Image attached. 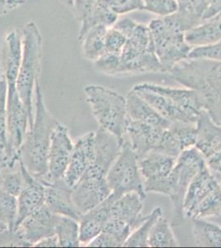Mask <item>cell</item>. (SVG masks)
Returning <instances> with one entry per match:
<instances>
[{"label":"cell","mask_w":221,"mask_h":248,"mask_svg":"<svg viewBox=\"0 0 221 248\" xmlns=\"http://www.w3.org/2000/svg\"><path fill=\"white\" fill-rule=\"evenodd\" d=\"M205 161L209 170L219 181L221 178V149L205 159Z\"/></svg>","instance_id":"7bdbcfd3"},{"label":"cell","mask_w":221,"mask_h":248,"mask_svg":"<svg viewBox=\"0 0 221 248\" xmlns=\"http://www.w3.org/2000/svg\"><path fill=\"white\" fill-rule=\"evenodd\" d=\"M7 99L8 85L4 77L0 78V150L4 152L7 147Z\"/></svg>","instance_id":"e575fe53"},{"label":"cell","mask_w":221,"mask_h":248,"mask_svg":"<svg viewBox=\"0 0 221 248\" xmlns=\"http://www.w3.org/2000/svg\"><path fill=\"white\" fill-rule=\"evenodd\" d=\"M196 127L195 147L206 159L221 149V126L213 121L204 110L199 116Z\"/></svg>","instance_id":"44dd1931"},{"label":"cell","mask_w":221,"mask_h":248,"mask_svg":"<svg viewBox=\"0 0 221 248\" xmlns=\"http://www.w3.org/2000/svg\"><path fill=\"white\" fill-rule=\"evenodd\" d=\"M206 161L196 147L184 150L177 158V162L170 176V194L168 197L174 206L172 226H180L184 221L183 201L188 186L196 174L203 169Z\"/></svg>","instance_id":"9c48e42d"},{"label":"cell","mask_w":221,"mask_h":248,"mask_svg":"<svg viewBox=\"0 0 221 248\" xmlns=\"http://www.w3.org/2000/svg\"><path fill=\"white\" fill-rule=\"evenodd\" d=\"M84 93L92 115L100 127L123 143L128 119L126 97L113 90L97 85H87L84 88Z\"/></svg>","instance_id":"277c9868"},{"label":"cell","mask_w":221,"mask_h":248,"mask_svg":"<svg viewBox=\"0 0 221 248\" xmlns=\"http://www.w3.org/2000/svg\"><path fill=\"white\" fill-rule=\"evenodd\" d=\"M185 40L193 48L204 47L221 42V16L202 22L185 32Z\"/></svg>","instance_id":"d4e9b609"},{"label":"cell","mask_w":221,"mask_h":248,"mask_svg":"<svg viewBox=\"0 0 221 248\" xmlns=\"http://www.w3.org/2000/svg\"><path fill=\"white\" fill-rule=\"evenodd\" d=\"M221 215V184L202 200L191 213L190 219H208Z\"/></svg>","instance_id":"f546056e"},{"label":"cell","mask_w":221,"mask_h":248,"mask_svg":"<svg viewBox=\"0 0 221 248\" xmlns=\"http://www.w3.org/2000/svg\"><path fill=\"white\" fill-rule=\"evenodd\" d=\"M110 195L111 189L106 178L102 179L83 175L71 189L74 203L82 215L101 204Z\"/></svg>","instance_id":"5bb4252c"},{"label":"cell","mask_w":221,"mask_h":248,"mask_svg":"<svg viewBox=\"0 0 221 248\" xmlns=\"http://www.w3.org/2000/svg\"><path fill=\"white\" fill-rule=\"evenodd\" d=\"M95 158V131L78 137L74 142L70 163L63 180L70 188H73L84 173L91 167Z\"/></svg>","instance_id":"4fadbf2b"},{"label":"cell","mask_w":221,"mask_h":248,"mask_svg":"<svg viewBox=\"0 0 221 248\" xmlns=\"http://www.w3.org/2000/svg\"><path fill=\"white\" fill-rule=\"evenodd\" d=\"M4 166L5 165H4V161H3V155H0V176H1V171H2Z\"/></svg>","instance_id":"7dc6e473"},{"label":"cell","mask_w":221,"mask_h":248,"mask_svg":"<svg viewBox=\"0 0 221 248\" xmlns=\"http://www.w3.org/2000/svg\"><path fill=\"white\" fill-rule=\"evenodd\" d=\"M118 16L143 10L142 0H104Z\"/></svg>","instance_id":"f35d334b"},{"label":"cell","mask_w":221,"mask_h":248,"mask_svg":"<svg viewBox=\"0 0 221 248\" xmlns=\"http://www.w3.org/2000/svg\"><path fill=\"white\" fill-rule=\"evenodd\" d=\"M108 29L106 26L96 25L78 38L82 45V52L86 59L94 62L106 53L105 39Z\"/></svg>","instance_id":"484cf974"},{"label":"cell","mask_w":221,"mask_h":248,"mask_svg":"<svg viewBox=\"0 0 221 248\" xmlns=\"http://www.w3.org/2000/svg\"><path fill=\"white\" fill-rule=\"evenodd\" d=\"M110 215L108 198L101 204L82 215L79 223L80 246L87 247L94 237L103 230L104 225Z\"/></svg>","instance_id":"7402d4cb"},{"label":"cell","mask_w":221,"mask_h":248,"mask_svg":"<svg viewBox=\"0 0 221 248\" xmlns=\"http://www.w3.org/2000/svg\"><path fill=\"white\" fill-rule=\"evenodd\" d=\"M59 122L48 111L40 81L35 88L33 123L28 127L22 146L20 160L30 174L42 181L48 171V153L51 136Z\"/></svg>","instance_id":"7a4b0ae2"},{"label":"cell","mask_w":221,"mask_h":248,"mask_svg":"<svg viewBox=\"0 0 221 248\" xmlns=\"http://www.w3.org/2000/svg\"><path fill=\"white\" fill-rule=\"evenodd\" d=\"M24 3H25V0H7L9 11L17 9V7L23 5Z\"/></svg>","instance_id":"f6af8a7d"},{"label":"cell","mask_w":221,"mask_h":248,"mask_svg":"<svg viewBox=\"0 0 221 248\" xmlns=\"http://www.w3.org/2000/svg\"><path fill=\"white\" fill-rule=\"evenodd\" d=\"M148 105L154 108L162 118L171 123L174 122H185V123H196L193 119L184 112L181 108L175 105L171 99L160 93L146 90L134 89Z\"/></svg>","instance_id":"cb8c5ba5"},{"label":"cell","mask_w":221,"mask_h":248,"mask_svg":"<svg viewBox=\"0 0 221 248\" xmlns=\"http://www.w3.org/2000/svg\"><path fill=\"white\" fill-rule=\"evenodd\" d=\"M194 12L201 23L219 17L221 15V0H198Z\"/></svg>","instance_id":"8d00e7d4"},{"label":"cell","mask_w":221,"mask_h":248,"mask_svg":"<svg viewBox=\"0 0 221 248\" xmlns=\"http://www.w3.org/2000/svg\"><path fill=\"white\" fill-rule=\"evenodd\" d=\"M188 58H204L221 62V42L209 46L193 48Z\"/></svg>","instance_id":"60d3db41"},{"label":"cell","mask_w":221,"mask_h":248,"mask_svg":"<svg viewBox=\"0 0 221 248\" xmlns=\"http://www.w3.org/2000/svg\"><path fill=\"white\" fill-rule=\"evenodd\" d=\"M20 165L25 182L23 190L17 197L18 215L15 228L26 217L41 209L45 203V186L29 173L21 160Z\"/></svg>","instance_id":"e0dca14e"},{"label":"cell","mask_w":221,"mask_h":248,"mask_svg":"<svg viewBox=\"0 0 221 248\" xmlns=\"http://www.w3.org/2000/svg\"><path fill=\"white\" fill-rule=\"evenodd\" d=\"M167 74L180 85L196 91L205 111L221 126V62L187 58Z\"/></svg>","instance_id":"6da1fadb"},{"label":"cell","mask_w":221,"mask_h":248,"mask_svg":"<svg viewBox=\"0 0 221 248\" xmlns=\"http://www.w3.org/2000/svg\"><path fill=\"white\" fill-rule=\"evenodd\" d=\"M56 235L59 247L78 248L79 242V223L77 220L65 216H59L56 228Z\"/></svg>","instance_id":"f1b7e54d"},{"label":"cell","mask_w":221,"mask_h":248,"mask_svg":"<svg viewBox=\"0 0 221 248\" xmlns=\"http://www.w3.org/2000/svg\"><path fill=\"white\" fill-rule=\"evenodd\" d=\"M126 43V37L121 32L113 27L107 29L105 39L106 52L120 55Z\"/></svg>","instance_id":"ab89813d"},{"label":"cell","mask_w":221,"mask_h":248,"mask_svg":"<svg viewBox=\"0 0 221 248\" xmlns=\"http://www.w3.org/2000/svg\"><path fill=\"white\" fill-rule=\"evenodd\" d=\"M120 55L106 52L93 63L95 70L110 77H118L120 67Z\"/></svg>","instance_id":"74e56055"},{"label":"cell","mask_w":221,"mask_h":248,"mask_svg":"<svg viewBox=\"0 0 221 248\" xmlns=\"http://www.w3.org/2000/svg\"><path fill=\"white\" fill-rule=\"evenodd\" d=\"M219 181H220V183L221 184V179H220V180H219Z\"/></svg>","instance_id":"f5cc1de1"},{"label":"cell","mask_w":221,"mask_h":248,"mask_svg":"<svg viewBox=\"0 0 221 248\" xmlns=\"http://www.w3.org/2000/svg\"><path fill=\"white\" fill-rule=\"evenodd\" d=\"M220 16H221V15H220Z\"/></svg>","instance_id":"11a10c76"},{"label":"cell","mask_w":221,"mask_h":248,"mask_svg":"<svg viewBox=\"0 0 221 248\" xmlns=\"http://www.w3.org/2000/svg\"><path fill=\"white\" fill-rule=\"evenodd\" d=\"M71 189L63 179L56 183L45 185L44 204L55 215L79 221L82 215L74 203Z\"/></svg>","instance_id":"ac0fdd59"},{"label":"cell","mask_w":221,"mask_h":248,"mask_svg":"<svg viewBox=\"0 0 221 248\" xmlns=\"http://www.w3.org/2000/svg\"><path fill=\"white\" fill-rule=\"evenodd\" d=\"M128 119L157 127H169L172 123L162 118L133 89L126 97Z\"/></svg>","instance_id":"603a6c76"},{"label":"cell","mask_w":221,"mask_h":248,"mask_svg":"<svg viewBox=\"0 0 221 248\" xmlns=\"http://www.w3.org/2000/svg\"><path fill=\"white\" fill-rule=\"evenodd\" d=\"M122 144L118 138L99 127L95 131V158L84 175L106 178V174L120 153Z\"/></svg>","instance_id":"9a60e30c"},{"label":"cell","mask_w":221,"mask_h":248,"mask_svg":"<svg viewBox=\"0 0 221 248\" xmlns=\"http://www.w3.org/2000/svg\"><path fill=\"white\" fill-rule=\"evenodd\" d=\"M87 247L92 248H120L122 245L117 238L106 232H101L97 237L88 244Z\"/></svg>","instance_id":"b9f144b4"},{"label":"cell","mask_w":221,"mask_h":248,"mask_svg":"<svg viewBox=\"0 0 221 248\" xmlns=\"http://www.w3.org/2000/svg\"><path fill=\"white\" fill-rule=\"evenodd\" d=\"M3 229H8L6 228L5 226L3 225V223L0 222V230H3Z\"/></svg>","instance_id":"681fc988"},{"label":"cell","mask_w":221,"mask_h":248,"mask_svg":"<svg viewBox=\"0 0 221 248\" xmlns=\"http://www.w3.org/2000/svg\"><path fill=\"white\" fill-rule=\"evenodd\" d=\"M220 217H221V216H220Z\"/></svg>","instance_id":"db71d44e"},{"label":"cell","mask_w":221,"mask_h":248,"mask_svg":"<svg viewBox=\"0 0 221 248\" xmlns=\"http://www.w3.org/2000/svg\"><path fill=\"white\" fill-rule=\"evenodd\" d=\"M9 12L7 0H0V16H3Z\"/></svg>","instance_id":"bcb514c9"},{"label":"cell","mask_w":221,"mask_h":248,"mask_svg":"<svg viewBox=\"0 0 221 248\" xmlns=\"http://www.w3.org/2000/svg\"><path fill=\"white\" fill-rule=\"evenodd\" d=\"M134 89L146 90L164 95L174 102L188 113L194 121H197L199 116L204 111L202 100L198 93L188 88H174L165 85H157L154 83H141L134 85Z\"/></svg>","instance_id":"2e32d148"},{"label":"cell","mask_w":221,"mask_h":248,"mask_svg":"<svg viewBox=\"0 0 221 248\" xmlns=\"http://www.w3.org/2000/svg\"><path fill=\"white\" fill-rule=\"evenodd\" d=\"M148 245L149 248H177L179 246L167 217L162 215L152 227Z\"/></svg>","instance_id":"83f0119b"},{"label":"cell","mask_w":221,"mask_h":248,"mask_svg":"<svg viewBox=\"0 0 221 248\" xmlns=\"http://www.w3.org/2000/svg\"><path fill=\"white\" fill-rule=\"evenodd\" d=\"M177 158L156 151H151L139 158L146 194L154 193L168 197L170 194L169 175L176 165Z\"/></svg>","instance_id":"30bf717a"},{"label":"cell","mask_w":221,"mask_h":248,"mask_svg":"<svg viewBox=\"0 0 221 248\" xmlns=\"http://www.w3.org/2000/svg\"><path fill=\"white\" fill-rule=\"evenodd\" d=\"M126 138L138 158L151 151L177 157L182 153L173 130L127 119Z\"/></svg>","instance_id":"52a82bcc"},{"label":"cell","mask_w":221,"mask_h":248,"mask_svg":"<svg viewBox=\"0 0 221 248\" xmlns=\"http://www.w3.org/2000/svg\"><path fill=\"white\" fill-rule=\"evenodd\" d=\"M0 155H3V152L0 150Z\"/></svg>","instance_id":"816d5d0a"},{"label":"cell","mask_w":221,"mask_h":248,"mask_svg":"<svg viewBox=\"0 0 221 248\" xmlns=\"http://www.w3.org/2000/svg\"><path fill=\"white\" fill-rule=\"evenodd\" d=\"M142 3L143 10L159 17H168L178 10L176 0H142Z\"/></svg>","instance_id":"d590c367"},{"label":"cell","mask_w":221,"mask_h":248,"mask_svg":"<svg viewBox=\"0 0 221 248\" xmlns=\"http://www.w3.org/2000/svg\"><path fill=\"white\" fill-rule=\"evenodd\" d=\"M111 189L110 196L117 200L122 195L135 192L146 199L144 181L140 174L139 158L132 149L129 141L125 139L120 153L110 167L106 176Z\"/></svg>","instance_id":"ba28073f"},{"label":"cell","mask_w":221,"mask_h":248,"mask_svg":"<svg viewBox=\"0 0 221 248\" xmlns=\"http://www.w3.org/2000/svg\"><path fill=\"white\" fill-rule=\"evenodd\" d=\"M74 149V141L67 127L57 124L51 136L48 153V171L42 182L44 186L60 181L65 175Z\"/></svg>","instance_id":"8fae6325"},{"label":"cell","mask_w":221,"mask_h":248,"mask_svg":"<svg viewBox=\"0 0 221 248\" xmlns=\"http://www.w3.org/2000/svg\"><path fill=\"white\" fill-rule=\"evenodd\" d=\"M59 217V215L53 214L44 204L41 209L23 220L14 231L27 247H34L43 238L56 235Z\"/></svg>","instance_id":"7c38bea8"},{"label":"cell","mask_w":221,"mask_h":248,"mask_svg":"<svg viewBox=\"0 0 221 248\" xmlns=\"http://www.w3.org/2000/svg\"><path fill=\"white\" fill-rule=\"evenodd\" d=\"M24 175L19 162L16 167H4L0 176V189L9 195L18 197L24 186Z\"/></svg>","instance_id":"1f68e13d"},{"label":"cell","mask_w":221,"mask_h":248,"mask_svg":"<svg viewBox=\"0 0 221 248\" xmlns=\"http://www.w3.org/2000/svg\"><path fill=\"white\" fill-rule=\"evenodd\" d=\"M3 77V71H2V67H1V62H0V78Z\"/></svg>","instance_id":"f907efd6"},{"label":"cell","mask_w":221,"mask_h":248,"mask_svg":"<svg viewBox=\"0 0 221 248\" xmlns=\"http://www.w3.org/2000/svg\"><path fill=\"white\" fill-rule=\"evenodd\" d=\"M220 186L221 183L218 179L209 170L207 167L201 170L192 179L186 192L182 207L184 217L188 218L196 205Z\"/></svg>","instance_id":"ffe728a7"},{"label":"cell","mask_w":221,"mask_h":248,"mask_svg":"<svg viewBox=\"0 0 221 248\" xmlns=\"http://www.w3.org/2000/svg\"><path fill=\"white\" fill-rule=\"evenodd\" d=\"M34 247H39V248H58L59 245V240L56 235L50 236V237H45L39 241L38 243H36Z\"/></svg>","instance_id":"ee69618b"},{"label":"cell","mask_w":221,"mask_h":248,"mask_svg":"<svg viewBox=\"0 0 221 248\" xmlns=\"http://www.w3.org/2000/svg\"><path fill=\"white\" fill-rule=\"evenodd\" d=\"M18 215L17 197L0 189V222L10 231H14Z\"/></svg>","instance_id":"d6a6232c"},{"label":"cell","mask_w":221,"mask_h":248,"mask_svg":"<svg viewBox=\"0 0 221 248\" xmlns=\"http://www.w3.org/2000/svg\"><path fill=\"white\" fill-rule=\"evenodd\" d=\"M194 242L197 247L221 248V227L206 219H194Z\"/></svg>","instance_id":"4316f807"},{"label":"cell","mask_w":221,"mask_h":248,"mask_svg":"<svg viewBox=\"0 0 221 248\" xmlns=\"http://www.w3.org/2000/svg\"><path fill=\"white\" fill-rule=\"evenodd\" d=\"M108 200L110 201L109 217L122 220L128 223L134 231L147 218L148 215H141L145 199L138 193L131 192L117 200H113L109 196Z\"/></svg>","instance_id":"d6986e66"},{"label":"cell","mask_w":221,"mask_h":248,"mask_svg":"<svg viewBox=\"0 0 221 248\" xmlns=\"http://www.w3.org/2000/svg\"><path fill=\"white\" fill-rule=\"evenodd\" d=\"M171 128L176 136L182 152L195 147L196 140V123L174 122L171 124Z\"/></svg>","instance_id":"836d02e7"},{"label":"cell","mask_w":221,"mask_h":248,"mask_svg":"<svg viewBox=\"0 0 221 248\" xmlns=\"http://www.w3.org/2000/svg\"><path fill=\"white\" fill-rule=\"evenodd\" d=\"M148 27L162 73H168L174 65L188 58L192 47L185 40V32L170 16L154 18Z\"/></svg>","instance_id":"8992f818"},{"label":"cell","mask_w":221,"mask_h":248,"mask_svg":"<svg viewBox=\"0 0 221 248\" xmlns=\"http://www.w3.org/2000/svg\"><path fill=\"white\" fill-rule=\"evenodd\" d=\"M62 3L65 4V5L68 6V7H70L71 5V3L73 2V0H60Z\"/></svg>","instance_id":"c3c4849f"},{"label":"cell","mask_w":221,"mask_h":248,"mask_svg":"<svg viewBox=\"0 0 221 248\" xmlns=\"http://www.w3.org/2000/svg\"><path fill=\"white\" fill-rule=\"evenodd\" d=\"M118 77L162 73L148 25L138 23L120 53Z\"/></svg>","instance_id":"5b68a950"},{"label":"cell","mask_w":221,"mask_h":248,"mask_svg":"<svg viewBox=\"0 0 221 248\" xmlns=\"http://www.w3.org/2000/svg\"><path fill=\"white\" fill-rule=\"evenodd\" d=\"M162 215V210L160 207H156L148 215L143 223L133 231L128 239L126 240L124 247L126 248H147L148 239L152 227L159 217Z\"/></svg>","instance_id":"4dcf8cb0"},{"label":"cell","mask_w":221,"mask_h":248,"mask_svg":"<svg viewBox=\"0 0 221 248\" xmlns=\"http://www.w3.org/2000/svg\"><path fill=\"white\" fill-rule=\"evenodd\" d=\"M23 53L20 65L17 88L20 98L28 110L31 127L33 123V95L36 84L39 81L42 71V34L37 24L32 22L24 26L22 31Z\"/></svg>","instance_id":"3957f363"}]
</instances>
